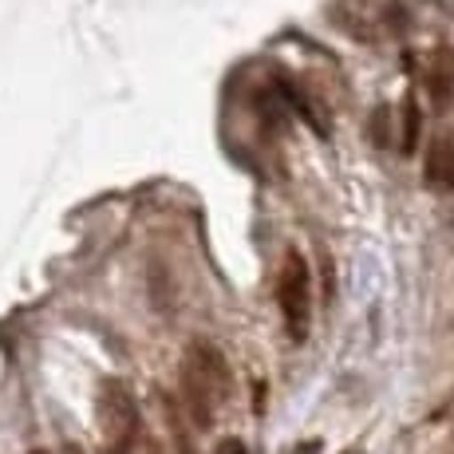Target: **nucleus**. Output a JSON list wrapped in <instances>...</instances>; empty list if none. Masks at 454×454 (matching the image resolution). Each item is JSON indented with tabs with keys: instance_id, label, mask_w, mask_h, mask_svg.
Listing matches in <instances>:
<instances>
[{
	"instance_id": "nucleus-1",
	"label": "nucleus",
	"mask_w": 454,
	"mask_h": 454,
	"mask_svg": "<svg viewBox=\"0 0 454 454\" xmlns=\"http://www.w3.org/2000/svg\"><path fill=\"white\" fill-rule=\"evenodd\" d=\"M99 423L111 442L107 454H130V442H135V431H138V407H135V395H130L119 380H103Z\"/></svg>"
},
{
	"instance_id": "nucleus-2",
	"label": "nucleus",
	"mask_w": 454,
	"mask_h": 454,
	"mask_svg": "<svg viewBox=\"0 0 454 454\" xmlns=\"http://www.w3.org/2000/svg\"><path fill=\"white\" fill-rule=\"evenodd\" d=\"M277 301H281L285 312V328L289 336L301 344L309 336V265L296 249L285 253V265H281V281H277Z\"/></svg>"
},
{
	"instance_id": "nucleus-3",
	"label": "nucleus",
	"mask_w": 454,
	"mask_h": 454,
	"mask_svg": "<svg viewBox=\"0 0 454 454\" xmlns=\"http://www.w3.org/2000/svg\"><path fill=\"white\" fill-rule=\"evenodd\" d=\"M186 372H194L217 399L230 391V364H225V356L217 352L214 344H206V340H194V344H190V368Z\"/></svg>"
},
{
	"instance_id": "nucleus-4",
	"label": "nucleus",
	"mask_w": 454,
	"mask_h": 454,
	"mask_svg": "<svg viewBox=\"0 0 454 454\" xmlns=\"http://www.w3.org/2000/svg\"><path fill=\"white\" fill-rule=\"evenodd\" d=\"M423 182L434 194H450L454 190V143L450 138H434L423 162Z\"/></svg>"
},
{
	"instance_id": "nucleus-5",
	"label": "nucleus",
	"mask_w": 454,
	"mask_h": 454,
	"mask_svg": "<svg viewBox=\"0 0 454 454\" xmlns=\"http://www.w3.org/2000/svg\"><path fill=\"white\" fill-rule=\"evenodd\" d=\"M403 135H399V154L403 159H411V154L419 151V138H423V107H419L415 95H407L403 99Z\"/></svg>"
},
{
	"instance_id": "nucleus-6",
	"label": "nucleus",
	"mask_w": 454,
	"mask_h": 454,
	"mask_svg": "<svg viewBox=\"0 0 454 454\" xmlns=\"http://www.w3.org/2000/svg\"><path fill=\"white\" fill-rule=\"evenodd\" d=\"M427 87H431V99L434 103H447L450 99V87H454V59L450 51H439L427 67Z\"/></svg>"
},
{
	"instance_id": "nucleus-7",
	"label": "nucleus",
	"mask_w": 454,
	"mask_h": 454,
	"mask_svg": "<svg viewBox=\"0 0 454 454\" xmlns=\"http://www.w3.org/2000/svg\"><path fill=\"white\" fill-rule=\"evenodd\" d=\"M277 91H281L285 99L293 103V111H296V115H301V119H304V123H309L312 130H317V135H325V123H320V119H317V111L309 107V99H304V95H301V87L289 83V80H277Z\"/></svg>"
},
{
	"instance_id": "nucleus-8",
	"label": "nucleus",
	"mask_w": 454,
	"mask_h": 454,
	"mask_svg": "<svg viewBox=\"0 0 454 454\" xmlns=\"http://www.w3.org/2000/svg\"><path fill=\"white\" fill-rule=\"evenodd\" d=\"M162 407H166V423H170V431H174V442H178V450H182V454H194V442H190L186 427H182V419L174 415V399H170V395H162Z\"/></svg>"
},
{
	"instance_id": "nucleus-9",
	"label": "nucleus",
	"mask_w": 454,
	"mask_h": 454,
	"mask_svg": "<svg viewBox=\"0 0 454 454\" xmlns=\"http://www.w3.org/2000/svg\"><path fill=\"white\" fill-rule=\"evenodd\" d=\"M387 127H391V111L380 107L375 111V123H372V135H375V143L380 146H387Z\"/></svg>"
},
{
	"instance_id": "nucleus-10",
	"label": "nucleus",
	"mask_w": 454,
	"mask_h": 454,
	"mask_svg": "<svg viewBox=\"0 0 454 454\" xmlns=\"http://www.w3.org/2000/svg\"><path fill=\"white\" fill-rule=\"evenodd\" d=\"M214 454H246V442H241V439H222Z\"/></svg>"
},
{
	"instance_id": "nucleus-11",
	"label": "nucleus",
	"mask_w": 454,
	"mask_h": 454,
	"mask_svg": "<svg viewBox=\"0 0 454 454\" xmlns=\"http://www.w3.org/2000/svg\"><path fill=\"white\" fill-rule=\"evenodd\" d=\"M320 450H325V442H320V439H309V442H301V447H296L293 454H320Z\"/></svg>"
},
{
	"instance_id": "nucleus-12",
	"label": "nucleus",
	"mask_w": 454,
	"mask_h": 454,
	"mask_svg": "<svg viewBox=\"0 0 454 454\" xmlns=\"http://www.w3.org/2000/svg\"><path fill=\"white\" fill-rule=\"evenodd\" d=\"M344 454H360V450H344Z\"/></svg>"
},
{
	"instance_id": "nucleus-13",
	"label": "nucleus",
	"mask_w": 454,
	"mask_h": 454,
	"mask_svg": "<svg viewBox=\"0 0 454 454\" xmlns=\"http://www.w3.org/2000/svg\"><path fill=\"white\" fill-rule=\"evenodd\" d=\"M32 454H43V450H32Z\"/></svg>"
}]
</instances>
